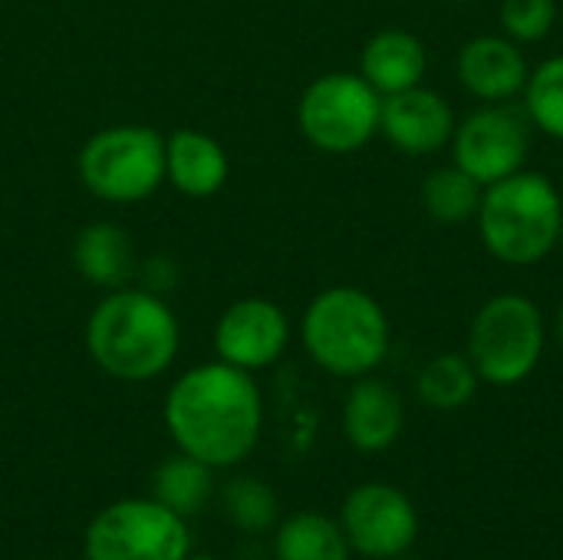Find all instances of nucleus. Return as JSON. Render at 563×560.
Here are the masks:
<instances>
[{
	"label": "nucleus",
	"instance_id": "1",
	"mask_svg": "<svg viewBox=\"0 0 563 560\" xmlns=\"http://www.w3.org/2000/svg\"><path fill=\"white\" fill-rule=\"evenodd\" d=\"M165 426L178 452L211 469L244 462L264 429V399L254 373L221 360L185 370L165 396Z\"/></svg>",
	"mask_w": 563,
	"mask_h": 560
},
{
	"label": "nucleus",
	"instance_id": "2",
	"mask_svg": "<svg viewBox=\"0 0 563 560\" xmlns=\"http://www.w3.org/2000/svg\"><path fill=\"white\" fill-rule=\"evenodd\" d=\"M181 343L175 310L145 287L106 290L86 320V350L92 363L122 383H148L162 376Z\"/></svg>",
	"mask_w": 563,
	"mask_h": 560
},
{
	"label": "nucleus",
	"instance_id": "3",
	"mask_svg": "<svg viewBox=\"0 0 563 560\" xmlns=\"http://www.w3.org/2000/svg\"><path fill=\"white\" fill-rule=\"evenodd\" d=\"M475 224L495 261L511 267L541 264L561 244V191L548 175L521 168L485 188Z\"/></svg>",
	"mask_w": 563,
	"mask_h": 560
},
{
	"label": "nucleus",
	"instance_id": "4",
	"mask_svg": "<svg viewBox=\"0 0 563 560\" xmlns=\"http://www.w3.org/2000/svg\"><path fill=\"white\" fill-rule=\"evenodd\" d=\"M300 337L320 370L343 380H360L369 376L389 353V317L369 290L336 284L307 304Z\"/></svg>",
	"mask_w": 563,
	"mask_h": 560
},
{
	"label": "nucleus",
	"instance_id": "5",
	"mask_svg": "<svg viewBox=\"0 0 563 560\" xmlns=\"http://www.w3.org/2000/svg\"><path fill=\"white\" fill-rule=\"evenodd\" d=\"M548 343V323L541 307L525 294H495L488 297L468 330V360L488 386H518L525 383Z\"/></svg>",
	"mask_w": 563,
	"mask_h": 560
},
{
	"label": "nucleus",
	"instance_id": "6",
	"mask_svg": "<svg viewBox=\"0 0 563 560\" xmlns=\"http://www.w3.org/2000/svg\"><path fill=\"white\" fill-rule=\"evenodd\" d=\"M76 172L86 191L99 201H145L165 182V135H158L152 125L132 122L99 129L82 142Z\"/></svg>",
	"mask_w": 563,
	"mask_h": 560
},
{
	"label": "nucleus",
	"instance_id": "7",
	"mask_svg": "<svg viewBox=\"0 0 563 560\" xmlns=\"http://www.w3.org/2000/svg\"><path fill=\"white\" fill-rule=\"evenodd\" d=\"M379 112L383 96L360 73H323L303 89L297 125L313 149L350 155L379 135Z\"/></svg>",
	"mask_w": 563,
	"mask_h": 560
},
{
	"label": "nucleus",
	"instance_id": "8",
	"mask_svg": "<svg viewBox=\"0 0 563 560\" xmlns=\"http://www.w3.org/2000/svg\"><path fill=\"white\" fill-rule=\"evenodd\" d=\"M188 554V518L155 498L112 502L92 515L82 535L86 560H185Z\"/></svg>",
	"mask_w": 563,
	"mask_h": 560
},
{
	"label": "nucleus",
	"instance_id": "9",
	"mask_svg": "<svg viewBox=\"0 0 563 560\" xmlns=\"http://www.w3.org/2000/svg\"><path fill=\"white\" fill-rule=\"evenodd\" d=\"M531 119L511 102H485L452 135V162L485 188L521 172L531 152Z\"/></svg>",
	"mask_w": 563,
	"mask_h": 560
},
{
	"label": "nucleus",
	"instance_id": "10",
	"mask_svg": "<svg viewBox=\"0 0 563 560\" xmlns=\"http://www.w3.org/2000/svg\"><path fill=\"white\" fill-rule=\"evenodd\" d=\"M350 548L363 558L396 560L409 554L419 535V515L406 492L386 482L356 485L340 512Z\"/></svg>",
	"mask_w": 563,
	"mask_h": 560
},
{
	"label": "nucleus",
	"instance_id": "11",
	"mask_svg": "<svg viewBox=\"0 0 563 560\" xmlns=\"http://www.w3.org/2000/svg\"><path fill=\"white\" fill-rule=\"evenodd\" d=\"M287 343H290V320L267 297H241L214 323L218 360L247 373L274 366L284 356Z\"/></svg>",
	"mask_w": 563,
	"mask_h": 560
},
{
	"label": "nucleus",
	"instance_id": "12",
	"mask_svg": "<svg viewBox=\"0 0 563 560\" xmlns=\"http://www.w3.org/2000/svg\"><path fill=\"white\" fill-rule=\"evenodd\" d=\"M455 125L459 119L452 102L422 83L396 96H383L379 135L402 155H435L452 142Z\"/></svg>",
	"mask_w": 563,
	"mask_h": 560
},
{
	"label": "nucleus",
	"instance_id": "13",
	"mask_svg": "<svg viewBox=\"0 0 563 560\" xmlns=\"http://www.w3.org/2000/svg\"><path fill=\"white\" fill-rule=\"evenodd\" d=\"M459 83L482 102H511L528 86V59L521 43L505 33H482L472 36L455 59Z\"/></svg>",
	"mask_w": 563,
	"mask_h": 560
},
{
	"label": "nucleus",
	"instance_id": "14",
	"mask_svg": "<svg viewBox=\"0 0 563 560\" xmlns=\"http://www.w3.org/2000/svg\"><path fill=\"white\" fill-rule=\"evenodd\" d=\"M406 426V403L399 389L376 376H360L343 403V432L356 452L376 455L396 446Z\"/></svg>",
	"mask_w": 563,
	"mask_h": 560
},
{
	"label": "nucleus",
	"instance_id": "15",
	"mask_svg": "<svg viewBox=\"0 0 563 560\" xmlns=\"http://www.w3.org/2000/svg\"><path fill=\"white\" fill-rule=\"evenodd\" d=\"M231 175L228 152L201 129H175L165 135V182L185 198H211Z\"/></svg>",
	"mask_w": 563,
	"mask_h": 560
},
{
	"label": "nucleus",
	"instance_id": "16",
	"mask_svg": "<svg viewBox=\"0 0 563 560\" xmlns=\"http://www.w3.org/2000/svg\"><path fill=\"white\" fill-rule=\"evenodd\" d=\"M426 69H429L426 43L402 26L376 30L360 53V76L379 96H396L402 89L419 86L426 79Z\"/></svg>",
	"mask_w": 563,
	"mask_h": 560
},
{
	"label": "nucleus",
	"instance_id": "17",
	"mask_svg": "<svg viewBox=\"0 0 563 560\" xmlns=\"http://www.w3.org/2000/svg\"><path fill=\"white\" fill-rule=\"evenodd\" d=\"M73 267L79 277L99 290L129 287L135 277V248L132 234L112 221L86 224L73 241Z\"/></svg>",
	"mask_w": 563,
	"mask_h": 560
},
{
	"label": "nucleus",
	"instance_id": "18",
	"mask_svg": "<svg viewBox=\"0 0 563 560\" xmlns=\"http://www.w3.org/2000/svg\"><path fill=\"white\" fill-rule=\"evenodd\" d=\"M353 548L340 521L320 512H297L277 528L274 558L277 560H350Z\"/></svg>",
	"mask_w": 563,
	"mask_h": 560
},
{
	"label": "nucleus",
	"instance_id": "19",
	"mask_svg": "<svg viewBox=\"0 0 563 560\" xmlns=\"http://www.w3.org/2000/svg\"><path fill=\"white\" fill-rule=\"evenodd\" d=\"M211 495H214V469L195 455L175 452L152 475V498L181 518L198 515L211 502Z\"/></svg>",
	"mask_w": 563,
	"mask_h": 560
},
{
	"label": "nucleus",
	"instance_id": "20",
	"mask_svg": "<svg viewBox=\"0 0 563 560\" xmlns=\"http://www.w3.org/2000/svg\"><path fill=\"white\" fill-rule=\"evenodd\" d=\"M419 198H422V211L435 224H465V221L478 218L485 185L475 182L468 172H462L452 162V165H442V168L426 175Z\"/></svg>",
	"mask_w": 563,
	"mask_h": 560
},
{
	"label": "nucleus",
	"instance_id": "21",
	"mask_svg": "<svg viewBox=\"0 0 563 560\" xmlns=\"http://www.w3.org/2000/svg\"><path fill=\"white\" fill-rule=\"evenodd\" d=\"M478 370L472 366L468 353H439L429 360L416 380V393L429 409L439 413H455L468 406L478 393Z\"/></svg>",
	"mask_w": 563,
	"mask_h": 560
},
{
	"label": "nucleus",
	"instance_id": "22",
	"mask_svg": "<svg viewBox=\"0 0 563 560\" xmlns=\"http://www.w3.org/2000/svg\"><path fill=\"white\" fill-rule=\"evenodd\" d=\"M521 96L531 125L563 142V56H548L534 66Z\"/></svg>",
	"mask_w": 563,
	"mask_h": 560
},
{
	"label": "nucleus",
	"instance_id": "23",
	"mask_svg": "<svg viewBox=\"0 0 563 560\" xmlns=\"http://www.w3.org/2000/svg\"><path fill=\"white\" fill-rule=\"evenodd\" d=\"M221 508L228 515V521L241 531H271L280 518V502L274 495V488L261 479H234L224 485L221 492Z\"/></svg>",
	"mask_w": 563,
	"mask_h": 560
},
{
	"label": "nucleus",
	"instance_id": "24",
	"mask_svg": "<svg viewBox=\"0 0 563 560\" xmlns=\"http://www.w3.org/2000/svg\"><path fill=\"white\" fill-rule=\"evenodd\" d=\"M501 33L515 43H541L558 23V0H501Z\"/></svg>",
	"mask_w": 563,
	"mask_h": 560
},
{
	"label": "nucleus",
	"instance_id": "25",
	"mask_svg": "<svg viewBox=\"0 0 563 560\" xmlns=\"http://www.w3.org/2000/svg\"><path fill=\"white\" fill-rule=\"evenodd\" d=\"M554 337H558V343H561L563 350V304L561 310H558V317H554Z\"/></svg>",
	"mask_w": 563,
	"mask_h": 560
},
{
	"label": "nucleus",
	"instance_id": "26",
	"mask_svg": "<svg viewBox=\"0 0 563 560\" xmlns=\"http://www.w3.org/2000/svg\"><path fill=\"white\" fill-rule=\"evenodd\" d=\"M185 560H218V558H211V554H188Z\"/></svg>",
	"mask_w": 563,
	"mask_h": 560
},
{
	"label": "nucleus",
	"instance_id": "27",
	"mask_svg": "<svg viewBox=\"0 0 563 560\" xmlns=\"http://www.w3.org/2000/svg\"><path fill=\"white\" fill-rule=\"evenodd\" d=\"M455 3H475V0H455Z\"/></svg>",
	"mask_w": 563,
	"mask_h": 560
},
{
	"label": "nucleus",
	"instance_id": "28",
	"mask_svg": "<svg viewBox=\"0 0 563 560\" xmlns=\"http://www.w3.org/2000/svg\"><path fill=\"white\" fill-rule=\"evenodd\" d=\"M396 560H419V558H406V554H402V558H396Z\"/></svg>",
	"mask_w": 563,
	"mask_h": 560
},
{
	"label": "nucleus",
	"instance_id": "29",
	"mask_svg": "<svg viewBox=\"0 0 563 560\" xmlns=\"http://www.w3.org/2000/svg\"><path fill=\"white\" fill-rule=\"evenodd\" d=\"M558 248H563V224H561V244H558Z\"/></svg>",
	"mask_w": 563,
	"mask_h": 560
}]
</instances>
